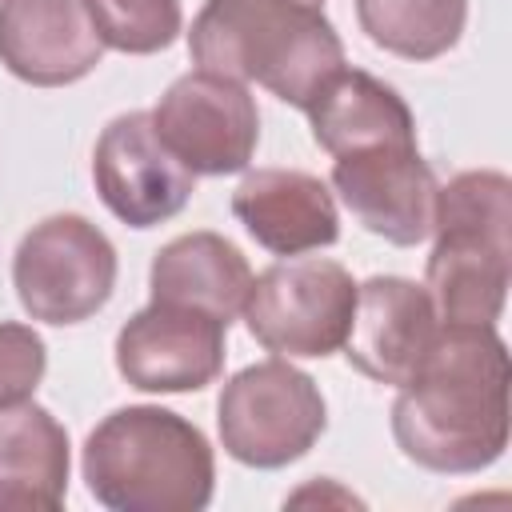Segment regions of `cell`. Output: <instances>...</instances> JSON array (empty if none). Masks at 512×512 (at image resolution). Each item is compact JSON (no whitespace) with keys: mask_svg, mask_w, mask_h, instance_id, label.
I'll list each match as a JSON object with an SVG mask.
<instances>
[{"mask_svg":"<svg viewBox=\"0 0 512 512\" xmlns=\"http://www.w3.org/2000/svg\"><path fill=\"white\" fill-rule=\"evenodd\" d=\"M396 448L440 476L492 468L508 448V348L496 324H440L392 404Z\"/></svg>","mask_w":512,"mask_h":512,"instance_id":"6da1fadb","label":"cell"},{"mask_svg":"<svg viewBox=\"0 0 512 512\" xmlns=\"http://www.w3.org/2000/svg\"><path fill=\"white\" fill-rule=\"evenodd\" d=\"M188 52L196 68L256 80L300 112L344 68V40L324 16V0H204Z\"/></svg>","mask_w":512,"mask_h":512,"instance_id":"7a4b0ae2","label":"cell"},{"mask_svg":"<svg viewBox=\"0 0 512 512\" xmlns=\"http://www.w3.org/2000/svg\"><path fill=\"white\" fill-rule=\"evenodd\" d=\"M88 492L112 512H200L216 492L208 436L160 404L108 412L80 456Z\"/></svg>","mask_w":512,"mask_h":512,"instance_id":"3957f363","label":"cell"},{"mask_svg":"<svg viewBox=\"0 0 512 512\" xmlns=\"http://www.w3.org/2000/svg\"><path fill=\"white\" fill-rule=\"evenodd\" d=\"M428 296L440 324H496L512 280V180L496 168L456 172L436 188Z\"/></svg>","mask_w":512,"mask_h":512,"instance_id":"277c9868","label":"cell"},{"mask_svg":"<svg viewBox=\"0 0 512 512\" xmlns=\"http://www.w3.org/2000/svg\"><path fill=\"white\" fill-rule=\"evenodd\" d=\"M216 428L224 452L244 468H284L300 460L328 428V404L308 372L284 356L240 368L220 400Z\"/></svg>","mask_w":512,"mask_h":512,"instance_id":"5b68a950","label":"cell"},{"mask_svg":"<svg viewBox=\"0 0 512 512\" xmlns=\"http://www.w3.org/2000/svg\"><path fill=\"white\" fill-rule=\"evenodd\" d=\"M356 280L328 256H296L252 276L244 320L260 348L284 360H324L344 348Z\"/></svg>","mask_w":512,"mask_h":512,"instance_id":"8992f818","label":"cell"},{"mask_svg":"<svg viewBox=\"0 0 512 512\" xmlns=\"http://www.w3.org/2000/svg\"><path fill=\"white\" fill-rule=\"evenodd\" d=\"M116 272L112 240L76 212L32 224L12 256V284L24 312L56 328L96 316L116 292Z\"/></svg>","mask_w":512,"mask_h":512,"instance_id":"52a82bcc","label":"cell"},{"mask_svg":"<svg viewBox=\"0 0 512 512\" xmlns=\"http://www.w3.org/2000/svg\"><path fill=\"white\" fill-rule=\"evenodd\" d=\"M152 124L192 176L244 172L260 144L256 96L216 72H184L152 108Z\"/></svg>","mask_w":512,"mask_h":512,"instance_id":"ba28073f","label":"cell"},{"mask_svg":"<svg viewBox=\"0 0 512 512\" xmlns=\"http://www.w3.org/2000/svg\"><path fill=\"white\" fill-rule=\"evenodd\" d=\"M92 184L104 208L128 228H156L172 220L196 192V176L160 140L152 112H124L108 120L92 152Z\"/></svg>","mask_w":512,"mask_h":512,"instance_id":"9c48e42d","label":"cell"},{"mask_svg":"<svg viewBox=\"0 0 512 512\" xmlns=\"http://www.w3.org/2000/svg\"><path fill=\"white\" fill-rule=\"evenodd\" d=\"M228 324L152 300L116 332V372L140 392H200L224 372Z\"/></svg>","mask_w":512,"mask_h":512,"instance_id":"30bf717a","label":"cell"},{"mask_svg":"<svg viewBox=\"0 0 512 512\" xmlns=\"http://www.w3.org/2000/svg\"><path fill=\"white\" fill-rule=\"evenodd\" d=\"M332 188L340 192L352 220L384 236L388 244L412 248L432 236L436 172L412 144H372L332 156Z\"/></svg>","mask_w":512,"mask_h":512,"instance_id":"8fae6325","label":"cell"},{"mask_svg":"<svg viewBox=\"0 0 512 512\" xmlns=\"http://www.w3.org/2000/svg\"><path fill=\"white\" fill-rule=\"evenodd\" d=\"M440 336V316L424 284L408 276H372L356 284V308L344 356L376 384L400 388L416 376Z\"/></svg>","mask_w":512,"mask_h":512,"instance_id":"7c38bea8","label":"cell"},{"mask_svg":"<svg viewBox=\"0 0 512 512\" xmlns=\"http://www.w3.org/2000/svg\"><path fill=\"white\" fill-rule=\"evenodd\" d=\"M104 56L88 0H0V64L36 88L84 80Z\"/></svg>","mask_w":512,"mask_h":512,"instance_id":"4fadbf2b","label":"cell"},{"mask_svg":"<svg viewBox=\"0 0 512 512\" xmlns=\"http://www.w3.org/2000/svg\"><path fill=\"white\" fill-rule=\"evenodd\" d=\"M232 216L276 256H304L340 240V212L328 184L300 168L248 172L232 192Z\"/></svg>","mask_w":512,"mask_h":512,"instance_id":"5bb4252c","label":"cell"},{"mask_svg":"<svg viewBox=\"0 0 512 512\" xmlns=\"http://www.w3.org/2000/svg\"><path fill=\"white\" fill-rule=\"evenodd\" d=\"M68 428L40 404L0 408V512H56L68 496Z\"/></svg>","mask_w":512,"mask_h":512,"instance_id":"9a60e30c","label":"cell"},{"mask_svg":"<svg viewBox=\"0 0 512 512\" xmlns=\"http://www.w3.org/2000/svg\"><path fill=\"white\" fill-rule=\"evenodd\" d=\"M148 288H152V300L200 308V312L232 324L252 288V268L228 236L184 232L152 256Z\"/></svg>","mask_w":512,"mask_h":512,"instance_id":"2e32d148","label":"cell"},{"mask_svg":"<svg viewBox=\"0 0 512 512\" xmlns=\"http://www.w3.org/2000/svg\"><path fill=\"white\" fill-rule=\"evenodd\" d=\"M312 124V140L328 156H344L372 144H412L416 140V116L408 100L384 84L372 72L340 68L316 100L304 108Z\"/></svg>","mask_w":512,"mask_h":512,"instance_id":"e0dca14e","label":"cell"},{"mask_svg":"<svg viewBox=\"0 0 512 512\" xmlns=\"http://www.w3.org/2000/svg\"><path fill=\"white\" fill-rule=\"evenodd\" d=\"M368 40L400 60H436L456 48L468 24V0H356Z\"/></svg>","mask_w":512,"mask_h":512,"instance_id":"ac0fdd59","label":"cell"},{"mask_svg":"<svg viewBox=\"0 0 512 512\" xmlns=\"http://www.w3.org/2000/svg\"><path fill=\"white\" fill-rule=\"evenodd\" d=\"M88 12L104 48L124 56L164 52L184 24L180 0H88Z\"/></svg>","mask_w":512,"mask_h":512,"instance_id":"d6986e66","label":"cell"},{"mask_svg":"<svg viewBox=\"0 0 512 512\" xmlns=\"http://www.w3.org/2000/svg\"><path fill=\"white\" fill-rule=\"evenodd\" d=\"M48 372V348L32 324L0 320V408L32 400Z\"/></svg>","mask_w":512,"mask_h":512,"instance_id":"ffe728a7","label":"cell"}]
</instances>
